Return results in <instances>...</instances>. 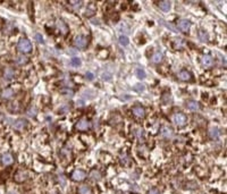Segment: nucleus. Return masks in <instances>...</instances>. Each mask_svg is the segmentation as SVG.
<instances>
[{
    "label": "nucleus",
    "instance_id": "f257e3e1",
    "mask_svg": "<svg viewBox=\"0 0 227 194\" xmlns=\"http://www.w3.org/2000/svg\"><path fill=\"white\" fill-rule=\"evenodd\" d=\"M17 48H18V50L21 52L27 53V52H31V50H32V43L30 42V40H27V39H21L18 44H17Z\"/></svg>",
    "mask_w": 227,
    "mask_h": 194
},
{
    "label": "nucleus",
    "instance_id": "f03ea898",
    "mask_svg": "<svg viewBox=\"0 0 227 194\" xmlns=\"http://www.w3.org/2000/svg\"><path fill=\"white\" fill-rule=\"evenodd\" d=\"M173 122L175 124L176 126H184L186 122H187V118L184 114H181V113H177L173 116Z\"/></svg>",
    "mask_w": 227,
    "mask_h": 194
},
{
    "label": "nucleus",
    "instance_id": "7ed1b4c3",
    "mask_svg": "<svg viewBox=\"0 0 227 194\" xmlns=\"http://www.w3.org/2000/svg\"><path fill=\"white\" fill-rule=\"evenodd\" d=\"M74 46L78 49H84L88 46V39L83 35H77L74 40Z\"/></svg>",
    "mask_w": 227,
    "mask_h": 194
},
{
    "label": "nucleus",
    "instance_id": "20e7f679",
    "mask_svg": "<svg viewBox=\"0 0 227 194\" xmlns=\"http://www.w3.org/2000/svg\"><path fill=\"white\" fill-rule=\"evenodd\" d=\"M132 113L137 118H144V117H145V110H144V108L141 107L140 104H136V106L133 107Z\"/></svg>",
    "mask_w": 227,
    "mask_h": 194
},
{
    "label": "nucleus",
    "instance_id": "39448f33",
    "mask_svg": "<svg viewBox=\"0 0 227 194\" xmlns=\"http://www.w3.org/2000/svg\"><path fill=\"white\" fill-rule=\"evenodd\" d=\"M85 177H86V173L82 169H76L72 174V180H75V182H81V180H84Z\"/></svg>",
    "mask_w": 227,
    "mask_h": 194
},
{
    "label": "nucleus",
    "instance_id": "423d86ee",
    "mask_svg": "<svg viewBox=\"0 0 227 194\" xmlns=\"http://www.w3.org/2000/svg\"><path fill=\"white\" fill-rule=\"evenodd\" d=\"M89 127H90V123H89V120L88 119H81L78 123L75 125V128L77 129V131H82V132H84V131H88L89 129Z\"/></svg>",
    "mask_w": 227,
    "mask_h": 194
},
{
    "label": "nucleus",
    "instance_id": "0eeeda50",
    "mask_svg": "<svg viewBox=\"0 0 227 194\" xmlns=\"http://www.w3.org/2000/svg\"><path fill=\"white\" fill-rule=\"evenodd\" d=\"M177 27L182 31V32H187L190 29H191V22L186 21V19H182L178 22L177 24Z\"/></svg>",
    "mask_w": 227,
    "mask_h": 194
},
{
    "label": "nucleus",
    "instance_id": "6e6552de",
    "mask_svg": "<svg viewBox=\"0 0 227 194\" xmlns=\"http://www.w3.org/2000/svg\"><path fill=\"white\" fill-rule=\"evenodd\" d=\"M178 78L181 81H184V82H189L192 80V74L187 71H181L178 73Z\"/></svg>",
    "mask_w": 227,
    "mask_h": 194
},
{
    "label": "nucleus",
    "instance_id": "1a4fd4ad",
    "mask_svg": "<svg viewBox=\"0 0 227 194\" xmlns=\"http://www.w3.org/2000/svg\"><path fill=\"white\" fill-rule=\"evenodd\" d=\"M26 125H27V122L25 119H17L14 123V128L17 131H23L26 127Z\"/></svg>",
    "mask_w": 227,
    "mask_h": 194
},
{
    "label": "nucleus",
    "instance_id": "9d476101",
    "mask_svg": "<svg viewBox=\"0 0 227 194\" xmlns=\"http://www.w3.org/2000/svg\"><path fill=\"white\" fill-rule=\"evenodd\" d=\"M14 90L13 89H10V87H7V89H5V90H2L1 92H0V97L2 98V99H10L13 95H14Z\"/></svg>",
    "mask_w": 227,
    "mask_h": 194
},
{
    "label": "nucleus",
    "instance_id": "9b49d317",
    "mask_svg": "<svg viewBox=\"0 0 227 194\" xmlns=\"http://www.w3.org/2000/svg\"><path fill=\"white\" fill-rule=\"evenodd\" d=\"M1 161H2V164L5 166H9L14 162V157L11 156L10 153H5V154H2Z\"/></svg>",
    "mask_w": 227,
    "mask_h": 194
},
{
    "label": "nucleus",
    "instance_id": "f8f14e48",
    "mask_svg": "<svg viewBox=\"0 0 227 194\" xmlns=\"http://www.w3.org/2000/svg\"><path fill=\"white\" fill-rule=\"evenodd\" d=\"M202 64H203V66L207 67V68L211 67L213 65V58L211 57L210 55H204L203 57H202Z\"/></svg>",
    "mask_w": 227,
    "mask_h": 194
},
{
    "label": "nucleus",
    "instance_id": "ddd939ff",
    "mask_svg": "<svg viewBox=\"0 0 227 194\" xmlns=\"http://www.w3.org/2000/svg\"><path fill=\"white\" fill-rule=\"evenodd\" d=\"M160 133L165 138H170V137L173 136V129L170 127H168V126H162Z\"/></svg>",
    "mask_w": 227,
    "mask_h": 194
},
{
    "label": "nucleus",
    "instance_id": "4468645a",
    "mask_svg": "<svg viewBox=\"0 0 227 194\" xmlns=\"http://www.w3.org/2000/svg\"><path fill=\"white\" fill-rule=\"evenodd\" d=\"M4 77L6 80H13L15 77V71L11 67H7L5 71H4Z\"/></svg>",
    "mask_w": 227,
    "mask_h": 194
},
{
    "label": "nucleus",
    "instance_id": "2eb2a0df",
    "mask_svg": "<svg viewBox=\"0 0 227 194\" xmlns=\"http://www.w3.org/2000/svg\"><path fill=\"white\" fill-rule=\"evenodd\" d=\"M78 194H91L92 193V189H91V187L89 186V185H81L80 187H78Z\"/></svg>",
    "mask_w": 227,
    "mask_h": 194
},
{
    "label": "nucleus",
    "instance_id": "dca6fc26",
    "mask_svg": "<svg viewBox=\"0 0 227 194\" xmlns=\"http://www.w3.org/2000/svg\"><path fill=\"white\" fill-rule=\"evenodd\" d=\"M158 6H159V8H160L161 10H164V11H168V10L170 9V7H171L169 1H159V2H158Z\"/></svg>",
    "mask_w": 227,
    "mask_h": 194
},
{
    "label": "nucleus",
    "instance_id": "f3484780",
    "mask_svg": "<svg viewBox=\"0 0 227 194\" xmlns=\"http://www.w3.org/2000/svg\"><path fill=\"white\" fill-rule=\"evenodd\" d=\"M57 27H58V30L62 32V34H66L67 31H68V27H67V25L62 21H58L57 22Z\"/></svg>",
    "mask_w": 227,
    "mask_h": 194
},
{
    "label": "nucleus",
    "instance_id": "a211bd4d",
    "mask_svg": "<svg viewBox=\"0 0 227 194\" xmlns=\"http://www.w3.org/2000/svg\"><path fill=\"white\" fill-rule=\"evenodd\" d=\"M198 37L202 42H207V41L209 40V34L207 33L206 31H203V30H200V31H199Z\"/></svg>",
    "mask_w": 227,
    "mask_h": 194
},
{
    "label": "nucleus",
    "instance_id": "6ab92c4d",
    "mask_svg": "<svg viewBox=\"0 0 227 194\" xmlns=\"http://www.w3.org/2000/svg\"><path fill=\"white\" fill-rule=\"evenodd\" d=\"M90 177L92 180H95V182H98V180H101V173H100L99 170H95V169H93V170L90 173Z\"/></svg>",
    "mask_w": 227,
    "mask_h": 194
},
{
    "label": "nucleus",
    "instance_id": "aec40b11",
    "mask_svg": "<svg viewBox=\"0 0 227 194\" xmlns=\"http://www.w3.org/2000/svg\"><path fill=\"white\" fill-rule=\"evenodd\" d=\"M152 62H155V64H159V62H162V53L159 51L155 52V55L152 56Z\"/></svg>",
    "mask_w": 227,
    "mask_h": 194
},
{
    "label": "nucleus",
    "instance_id": "412c9836",
    "mask_svg": "<svg viewBox=\"0 0 227 194\" xmlns=\"http://www.w3.org/2000/svg\"><path fill=\"white\" fill-rule=\"evenodd\" d=\"M199 108H200V106L197 101H189L187 102V109H190V110L197 111V110H199Z\"/></svg>",
    "mask_w": 227,
    "mask_h": 194
},
{
    "label": "nucleus",
    "instance_id": "4be33fe9",
    "mask_svg": "<svg viewBox=\"0 0 227 194\" xmlns=\"http://www.w3.org/2000/svg\"><path fill=\"white\" fill-rule=\"evenodd\" d=\"M136 76L140 78V80H143V78H145V76H147V74H145V71L142 68V67H139V68H136Z\"/></svg>",
    "mask_w": 227,
    "mask_h": 194
},
{
    "label": "nucleus",
    "instance_id": "5701e85b",
    "mask_svg": "<svg viewBox=\"0 0 227 194\" xmlns=\"http://www.w3.org/2000/svg\"><path fill=\"white\" fill-rule=\"evenodd\" d=\"M69 64H71L73 67H80L81 65H82V62H81L80 58L77 57H74L71 59V62H69Z\"/></svg>",
    "mask_w": 227,
    "mask_h": 194
},
{
    "label": "nucleus",
    "instance_id": "b1692460",
    "mask_svg": "<svg viewBox=\"0 0 227 194\" xmlns=\"http://www.w3.org/2000/svg\"><path fill=\"white\" fill-rule=\"evenodd\" d=\"M209 134H210V137H211L213 140H217L218 137H219V131H218L216 127L211 128L210 132H209Z\"/></svg>",
    "mask_w": 227,
    "mask_h": 194
},
{
    "label": "nucleus",
    "instance_id": "393cba45",
    "mask_svg": "<svg viewBox=\"0 0 227 194\" xmlns=\"http://www.w3.org/2000/svg\"><path fill=\"white\" fill-rule=\"evenodd\" d=\"M119 43H120L123 47H126V46L129 44V39H128L127 37H125V35H122V37H119Z\"/></svg>",
    "mask_w": 227,
    "mask_h": 194
},
{
    "label": "nucleus",
    "instance_id": "a878e982",
    "mask_svg": "<svg viewBox=\"0 0 227 194\" xmlns=\"http://www.w3.org/2000/svg\"><path fill=\"white\" fill-rule=\"evenodd\" d=\"M27 62H28V59H27V57H25V56H18V57L16 58V62H17L18 65H25Z\"/></svg>",
    "mask_w": 227,
    "mask_h": 194
},
{
    "label": "nucleus",
    "instance_id": "bb28decb",
    "mask_svg": "<svg viewBox=\"0 0 227 194\" xmlns=\"http://www.w3.org/2000/svg\"><path fill=\"white\" fill-rule=\"evenodd\" d=\"M148 194H160V192H159V189H156V187H152V189H150L148 191Z\"/></svg>",
    "mask_w": 227,
    "mask_h": 194
},
{
    "label": "nucleus",
    "instance_id": "cd10ccee",
    "mask_svg": "<svg viewBox=\"0 0 227 194\" xmlns=\"http://www.w3.org/2000/svg\"><path fill=\"white\" fill-rule=\"evenodd\" d=\"M27 115L30 116V117H34V116L37 115V113H35V109H34V108H30L27 110Z\"/></svg>",
    "mask_w": 227,
    "mask_h": 194
},
{
    "label": "nucleus",
    "instance_id": "c85d7f7f",
    "mask_svg": "<svg viewBox=\"0 0 227 194\" xmlns=\"http://www.w3.org/2000/svg\"><path fill=\"white\" fill-rule=\"evenodd\" d=\"M35 39H37V41H38L39 43H43V42H44V41H43L42 35H41V34H39V33L35 34Z\"/></svg>",
    "mask_w": 227,
    "mask_h": 194
},
{
    "label": "nucleus",
    "instance_id": "c756f323",
    "mask_svg": "<svg viewBox=\"0 0 227 194\" xmlns=\"http://www.w3.org/2000/svg\"><path fill=\"white\" fill-rule=\"evenodd\" d=\"M71 5L78 8V7H81V6H82V1H71Z\"/></svg>",
    "mask_w": 227,
    "mask_h": 194
},
{
    "label": "nucleus",
    "instance_id": "7c9ffc66",
    "mask_svg": "<svg viewBox=\"0 0 227 194\" xmlns=\"http://www.w3.org/2000/svg\"><path fill=\"white\" fill-rule=\"evenodd\" d=\"M134 90L137 91V92H141V91L144 90V86H143V85H140V84H137V85L134 86Z\"/></svg>",
    "mask_w": 227,
    "mask_h": 194
},
{
    "label": "nucleus",
    "instance_id": "2f4dec72",
    "mask_svg": "<svg viewBox=\"0 0 227 194\" xmlns=\"http://www.w3.org/2000/svg\"><path fill=\"white\" fill-rule=\"evenodd\" d=\"M136 136L140 138V140H143V131L142 129H137L136 131Z\"/></svg>",
    "mask_w": 227,
    "mask_h": 194
},
{
    "label": "nucleus",
    "instance_id": "473e14b6",
    "mask_svg": "<svg viewBox=\"0 0 227 194\" xmlns=\"http://www.w3.org/2000/svg\"><path fill=\"white\" fill-rule=\"evenodd\" d=\"M85 76H86V78H88L89 81H92V80H93V76H94V75H93V74H92L91 72H88Z\"/></svg>",
    "mask_w": 227,
    "mask_h": 194
},
{
    "label": "nucleus",
    "instance_id": "72a5a7b5",
    "mask_svg": "<svg viewBox=\"0 0 227 194\" xmlns=\"http://www.w3.org/2000/svg\"><path fill=\"white\" fill-rule=\"evenodd\" d=\"M10 194H14V193H10Z\"/></svg>",
    "mask_w": 227,
    "mask_h": 194
}]
</instances>
